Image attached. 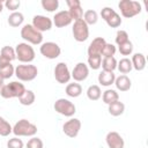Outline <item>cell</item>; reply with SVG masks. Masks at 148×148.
<instances>
[{
	"label": "cell",
	"instance_id": "cell-30",
	"mask_svg": "<svg viewBox=\"0 0 148 148\" xmlns=\"http://www.w3.org/2000/svg\"><path fill=\"white\" fill-rule=\"evenodd\" d=\"M0 57H1V58H3L5 60H7V61L12 62L13 60H15V59H16L15 49H13L12 46H8V45L3 46V47L1 49V51H0Z\"/></svg>",
	"mask_w": 148,
	"mask_h": 148
},
{
	"label": "cell",
	"instance_id": "cell-43",
	"mask_svg": "<svg viewBox=\"0 0 148 148\" xmlns=\"http://www.w3.org/2000/svg\"><path fill=\"white\" fill-rule=\"evenodd\" d=\"M3 7H5V5H3V1H0V13L2 12V9H3Z\"/></svg>",
	"mask_w": 148,
	"mask_h": 148
},
{
	"label": "cell",
	"instance_id": "cell-19",
	"mask_svg": "<svg viewBox=\"0 0 148 148\" xmlns=\"http://www.w3.org/2000/svg\"><path fill=\"white\" fill-rule=\"evenodd\" d=\"M131 62H132V67L135 69V71H143L146 68V57L143 53H134L132 56V59H131Z\"/></svg>",
	"mask_w": 148,
	"mask_h": 148
},
{
	"label": "cell",
	"instance_id": "cell-37",
	"mask_svg": "<svg viewBox=\"0 0 148 148\" xmlns=\"http://www.w3.org/2000/svg\"><path fill=\"white\" fill-rule=\"evenodd\" d=\"M116 51H117V49H116V46H114L113 44L106 43L105 46H104V49H103V51H102V54H101V56H103V58L113 57L114 53H116Z\"/></svg>",
	"mask_w": 148,
	"mask_h": 148
},
{
	"label": "cell",
	"instance_id": "cell-28",
	"mask_svg": "<svg viewBox=\"0 0 148 148\" xmlns=\"http://www.w3.org/2000/svg\"><path fill=\"white\" fill-rule=\"evenodd\" d=\"M117 69H118L121 74H125V75H126L127 73H130V72L133 69L131 59H128V58H123V59H120V60L117 62Z\"/></svg>",
	"mask_w": 148,
	"mask_h": 148
},
{
	"label": "cell",
	"instance_id": "cell-21",
	"mask_svg": "<svg viewBox=\"0 0 148 148\" xmlns=\"http://www.w3.org/2000/svg\"><path fill=\"white\" fill-rule=\"evenodd\" d=\"M108 111L111 116L113 117H118V116H121L125 111V104L120 101H116L111 104H109V108H108Z\"/></svg>",
	"mask_w": 148,
	"mask_h": 148
},
{
	"label": "cell",
	"instance_id": "cell-25",
	"mask_svg": "<svg viewBox=\"0 0 148 148\" xmlns=\"http://www.w3.org/2000/svg\"><path fill=\"white\" fill-rule=\"evenodd\" d=\"M102 99L105 104L109 105L116 101H119V94L114 89H106L102 95Z\"/></svg>",
	"mask_w": 148,
	"mask_h": 148
},
{
	"label": "cell",
	"instance_id": "cell-11",
	"mask_svg": "<svg viewBox=\"0 0 148 148\" xmlns=\"http://www.w3.org/2000/svg\"><path fill=\"white\" fill-rule=\"evenodd\" d=\"M31 25L39 32H44V31H49L51 30L53 23H52V20L47 16H44V15H35L34 18H32V23Z\"/></svg>",
	"mask_w": 148,
	"mask_h": 148
},
{
	"label": "cell",
	"instance_id": "cell-5",
	"mask_svg": "<svg viewBox=\"0 0 148 148\" xmlns=\"http://www.w3.org/2000/svg\"><path fill=\"white\" fill-rule=\"evenodd\" d=\"M15 53H16V59L23 64H30L31 61H34L35 56H36L34 47L25 42L18 43L16 45Z\"/></svg>",
	"mask_w": 148,
	"mask_h": 148
},
{
	"label": "cell",
	"instance_id": "cell-3",
	"mask_svg": "<svg viewBox=\"0 0 148 148\" xmlns=\"http://www.w3.org/2000/svg\"><path fill=\"white\" fill-rule=\"evenodd\" d=\"M37 131V126L28 119H20L13 126V133L15 136H35Z\"/></svg>",
	"mask_w": 148,
	"mask_h": 148
},
{
	"label": "cell",
	"instance_id": "cell-8",
	"mask_svg": "<svg viewBox=\"0 0 148 148\" xmlns=\"http://www.w3.org/2000/svg\"><path fill=\"white\" fill-rule=\"evenodd\" d=\"M53 108H54V110L59 114H62L65 117H72L76 112V108H75L74 103L71 102L69 99H66V98H59V99H57L54 102Z\"/></svg>",
	"mask_w": 148,
	"mask_h": 148
},
{
	"label": "cell",
	"instance_id": "cell-2",
	"mask_svg": "<svg viewBox=\"0 0 148 148\" xmlns=\"http://www.w3.org/2000/svg\"><path fill=\"white\" fill-rule=\"evenodd\" d=\"M38 74V69L35 65L31 64H23V65H17L15 67V73L14 75L23 82H29L36 79Z\"/></svg>",
	"mask_w": 148,
	"mask_h": 148
},
{
	"label": "cell",
	"instance_id": "cell-31",
	"mask_svg": "<svg viewBox=\"0 0 148 148\" xmlns=\"http://www.w3.org/2000/svg\"><path fill=\"white\" fill-rule=\"evenodd\" d=\"M10 133H13V127L3 117H0V136H8Z\"/></svg>",
	"mask_w": 148,
	"mask_h": 148
},
{
	"label": "cell",
	"instance_id": "cell-20",
	"mask_svg": "<svg viewBox=\"0 0 148 148\" xmlns=\"http://www.w3.org/2000/svg\"><path fill=\"white\" fill-rule=\"evenodd\" d=\"M98 83L103 87H109L111 84L114 83V80H116V75L113 72H105V71H102L99 74H98Z\"/></svg>",
	"mask_w": 148,
	"mask_h": 148
},
{
	"label": "cell",
	"instance_id": "cell-24",
	"mask_svg": "<svg viewBox=\"0 0 148 148\" xmlns=\"http://www.w3.org/2000/svg\"><path fill=\"white\" fill-rule=\"evenodd\" d=\"M35 99H36L35 92L32 90H29V89H25V91L23 92V95L21 97H18V102L22 105H25V106L32 105L35 103Z\"/></svg>",
	"mask_w": 148,
	"mask_h": 148
},
{
	"label": "cell",
	"instance_id": "cell-27",
	"mask_svg": "<svg viewBox=\"0 0 148 148\" xmlns=\"http://www.w3.org/2000/svg\"><path fill=\"white\" fill-rule=\"evenodd\" d=\"M82 20L88 24V25H92V24H96L97 21H98V14L96 10L94 9H88L83 13V16H82Z\"/></svg>",
	"mask_w": 148,
	"mask_h": 148
},
{
	"label": "cell",
	"instance_id": "cell-29",
	"mask_svg": "<svg viewBox=\"0 0 148 148\" xmlns=\"http://www.w3.org/2000/svg\"><path fill=\"white\" fill-rule=\"evenodd\" d=\"M87 97L90 101H97L102 97V90L99 88V86L97 84H91L88 87L87 89Z\"/></svg>",
	"mask_w": 148,
	"mask_h": 148
},
{
	"label": "cell",
	"instance_id": "cell-12",
	"mask_svg": "<svg viewBox=\"0 0 148 148\" xmlns=\"http://www.w3.org/2000/svg\"><path fill=\"white\" fill-rule=\"evenodd\" d=\"M81 130V121L77 118H71L69 120H67L64 126H62V131L64 133L68 136V138H76L79 135V132Z\"/></svg>",
	"mask_w": 148,
	"mask_h": 148
},
{
	"label": "cell",
	"instance_id": "cell-23",
	"mask_svg": "<svg viewBox=\"0 0 148 148\" xmlns=\"http://www.w3.org/2000/svg\"><path fill=\"white\" fill-rule=\"evenodd\" d=\"M23 21H24V16L21 12H14L8 16V24L13 28H17L22 25Z\"/></svg>",
	"mask_w": 148,
	"mask_h": 148
},
{
	"label": "cell",
	"instance_id": "cell-6",
	"mask_svg": "<svg viewBox=\"0 0 148 148\" xmlns=\"http://www.w3.org/2000/svg\"><path fill=\"white\" fill-rule=\"evenodd\" d=\"M21 37L28 44L39 45L43 43V34L37 31L31 24H24L21 29Z\"/></svg>",
	"mask_w": 148,
	"mask_h": 148
},
{
	"label": "cell",
	"instance_id": "cell-35",
	"mask_svg": "<svg viewBox=\"0 0 148 148\" xmlns=\"http://www.w3.org/2000/svg\"><path fill=\"white\" fill-rule=\"evenodd\" d=\"M102 64V56H88V65L91 69L101 68Z\"/></svg>",
	"mask_w": 148,
	"mask_h": 148
},
{
	"label": "cell",
	"instance_id": "cell-14",
	"mask_svg": "<svg viewBox=\"0 0 148 148\" xmlns=\"http://www.w3.org/2000/svg\"><path fill=\"white\" fill-rule=\"evenodd\" d=\"M66 5L68 6V13L73 21H77L82 18L83 9L81 7L80 0H66Z\"/></svg>",
	"mask_w": 148,
	"mask_h": 148
},
{
	"label": "cell",
	"instance_id": "cell-26",
	"mask_svg": "<svg viewBox=\"0 0 148 148\" xmlns=\"http://www.w3.org/2000/svg\"><path fill=\"white\" fill-rule=\"evenodd\" d=\"M117 59L114 57H109V58H103L102 59V64L101 67L103 68V71L105 72H113L114 69H117Z\"/></svg>",
	"mask_w": 148,
	"mask_h": 148
},
{
	"label": "cell",
	"instance_id": "cell-18",
	"mask_svg": "<svg viewBox=\"0 0 148 148\" xmlns=\"http://www.w3.org/2000/svg\"><path fill=\"white\" fill-rule=\"evenodd\" d=\"M113 84L116 86L117 90H119V91H128L132 87V81L127 75L121 74V75L116 77Z\"/></svg>",
	"mask_w": 148,
	"mask_h": 148
},
{
	"label": "cell",
	"instance_id": "cell-39",
	"mask_svg": "<svg viewBox=\"0 0 148 148\" xmlns=\"http://www.w3.org/2000/svg\"><path fill=\"white\" fill-rule=\"evenodd\" d=\"M25 147L27 148H43L44 143H43L42 139H39L37 136H31V139L28 140Z\"/></svg>",
	"mask_w": 148,
	"mask_h": 148
},
{
	"label": "cell",
	"instance_id": "cell-40",
	"mask_svg": "<svg viewBox=\"0 0 148 148\" xmlns=\"http://www.w3.org/2000/svg\"><path fill=\"white\" fill-rule=\"evenodd\" d=\"M3 5H5V7L8 10H10L12 13H14V12H16V9L20 8L21 2H20V0H6L3 2Z\"/></svg>",
	"mask_w": 148,
	"mask_h": 148
},
{
	"label": "cell",
	"instance_id": "cell-1",
	"mask_svg": "<svg viewBox=\"0 0 148 148\" xmlns=\"http://www.w3.org/2000/svg\"><path fill=\"white\" fill-rule=\"evenodd\" d=\"M25 91V87L23 83L18 82V81H12L7 84H3L2 88L0 89V95L1 97L9 99V98H18L23 95V92Z\"/></svg>",
	"mask_w": 148,
	"mask_h": 148
},
{
	"label": "cell",
	"instance_id": "cell-7",
	"mask_svg": "<svg viewBox=\"0 0 148 148\" xmlns=\"http://www.w3.org/2000/svg\"><path fill=\"white\" fill-rule=\"evenodd\" d=\"M72 32H73L74 39L79 43H82L87 40L89 37V25L82 18L74 21L73 27H72Z\"/></svg>",
	"mask_w": 148,
	"mask_h": 148
},
{
	"label": "cell",
	"instance_id": "cell-33",
	"mask_svg": "<svg viewBox=\"0 0 148 148\" xmlns=\"http://www.w3.org/2000/svg\"><path fill=\"white\" fill-rule=\"evenodd\" d=\"M14 73H15V67L12 65V62L0 68V76H1L3 80L10 79V77L14 75Z\"/></svg>",
	"mask_w": 148,
	"mask_h": 148
},
{
	"label": "cell",
	"instance_id": "cell-10",
	"mask_svg": "<svg viewBox=\"0 0 148 148\" xmlns=\"http://www.w3.org/2000/svg\"><path fill=\"white\" fill-rule=\"evenodd\" d=\"M54 77L57 80L58 83H61V84H65V83H68L69 80H71V72L68 69V66L67 64L65 62H58L54 67Z\"/></svg>",
	"mask_w": 148,
	"mask_h": 148
},
{
	"label": "cell",
	"instance_id": "cell-17",
	"mask_svg": "<svg viewBox=\"0 0 148 148\" xmlns=\"http://www.w3.org/2000/svg\"><path fill=\"white\" fill-rule=\"evenodd\" d=\"M105 44H106V40L103 37H96L95 39H92V42L88 46V50H87L88 56H101Z\"/></svg>",
	"mask_w": 148,
	"mask_h": 148
},
{
	"label": "cell",
	"instance_id": "cell-9",
	"mask_svg": "<svg viewBox=\"0 0 148 148\" xmlns=\"http://www.w3.org/2000/svg\"><path fill=\"white\" fill-rule=\"evenodd\" d=\"M39 52L46 59H57L61 53V49L54 42H45L40 44Z\"/></svg>",
	"mask_w": 148,
	"mask_h": 148
},
{
	"label": "cell",
	"instance_id": "cell-15",
	"mask_svg": "<svg viewBox=\"0 0 148 148\" xmlns=\"http://www.w3.org/2000/svg\"><path fill=\"white\" fill-rule=\"evenodd\" d=\"M105 141L109 148H124L125 146V141L123 136L116 131L109 132L105 136Z\"/></svg>",
	"mask_w": 148,
	"mask_h": 148
},
{
	"label": "cell",
	"instance_id": "cell-16",
	"mask_svg": "<svg viewBox=\"0 0 148 148\" xmlns=\"http://www.w3.org/2000/svg\"><path fill=\"white\" fill-rule=\"evenodd\" d=\"M72 17L68 13V10H60L58 13L54 14L53 16V20H52V23L57 27V28H64V27H67L72 23Z\"/></svg>",
	"mask_w": 148,
	"mask_h": 148
},
{
	"label": "cell",
	"instance_id": "cell-4",
	"mask_svg": "<svg viewBox=\"0 0 148 148\" xmlns=\"http://www.w3.org/2000/svg\"><path fill=\"white\" fill-rule=\"evenodd\" d=\"M118 7L120 9V13L124 17L126 18H131L134 17L135 15L141 13V3L139 1H134V0H120L118 3Z\"/></svg>",
	"mask_w": 148,
	"mask_h": 148
},
{
	"label": "cell",
	"instance_id": "cell-34",
	"mask_svg": "<svg viewBox=\"0 0 148 148\" xmlns=\"http://www.w3.org/2000/svg\"><path fill=\"white\" fill-rule=\"evenodd\" d=\"M105 22H106V24L110 27V28H118V27H120V24H121V17H120V15L117 13V12H114L109 18H106L105 20Z\"/></svg>",
	"mask_w": 148,
	"mask_h": 148
},
{
	"label": "cell",
	"instance_id": "cell-38",
	"mask_svg": "<svg viewBox=\"0 0 148 148\" xmlns=\"http://www.w3.org/2000/svg\"><path fill=\"white\" fill-rule=\"evenodd\" d=\"M114 40H116V44L119 46V45L126 43L127 40H130V39H128V34H127L125 30H118L117 34H116Z\"/></svg>",
	"mask_w": 148,
	"mask_h": 148
},
{
	"label": "cell",
	"instance_id": "cell-44",
	"mask_svg": "<svg viewBox=\"0 0 148 148\" xmlns=\"http://www.w3.org/2000/svg\"><path fill=\"white\" fill-rule=\"evenodd\" d=\"M3 81H5V80L0 76V89H1V88H2V86H3Z\"/></svg>",
	"mask_w": 148,
	"mask_h": 148
},
{
	"label": "cell",
	"instance_id": "cell-36",
	"mask_svg": "<svg viewBox=\"0 0 148 148\" xmlns=\"http://www.w3.org/2000/svg\"><path fill=\"white\" fill-rule=\"evenodd\" d=\"M118 50H119L120 54H123V56H130L133 52V43L131 40H127L126 43L119 45V49Z\"/></svg>",
	"mask_w": 148,
	"mask_h": 148
},
{
	"label": "cell",
	"instance_id": "cell-13",
	"mask_svg": "<svg viewBox=\"0 0 148 148\" xmlns=\"http://www.w3.org/2000/svg\"><path fill=\"white\" fill-rule=\"evenodd\" d=\"M88 75H89V67L84 62H77L71 73V76L74 79L75 82L84 81L88 77Z\"/></svg>",
	"mask_w": 148,
	"mask_h": 148
},
{
	"label": "cell",
	"instance_id": "cell-32",
	"mask_svg": "<svg viewBox=\"0 0 148 148\" xmlns=\"http://www.w3.org/2000/svg\"><path fill=\"white\" fill-rule=\"evenodd\" d=\"M40 5L46 12H50V13L56 12L59 8V1L58 0H42Z\"/></svg>",
	"mask_w": 148,
	"mask_h": 148
},
{
	"label": "cell",
	"instance_id": "cell-41",
	"mask_svg": "<svg viewBox=\"0 0 148 148\" xmlns=\"http://www.w3.org/2000/svg\"><path fill=\"white\" fill-rule=\"evenodd\" d=\"M23 147H24V143L21 139H18V136H14L9 139L7 142V148H23Z\"/></svg>",
	"mask_w": 148,
	"mask_h": 148
},
{
	"label": "cell",
	"instance_id": "cell-22",
	"mask_svg": "<svg viewBox=\"0 0 148 148\" xmlns=\"http://www.w3.org/2000/svg\"><path fill=\"white\" fill-rule=\"evenodd\" d=\"M67 96L69 97H73V98H76L79 97L81 94H82V87L80 83L77 82H73V83H68L66 86V89H65Z\"/></svg>",
	"mask_w": 148,
	"mask_h": 148
},
{
	"label": "cell",
	"instance_id": "cell-42",
	"mask_svg": "<svg viewBox=\"0 0 148 148\" xmlns=\"http://www.w3.org/2000/svg\"><path fill=\"white\" fill-rule=\"evenodd\" d=\"M114 12H116V10L112 9L111 7H104V8H102V10H101V16H102V18L105 21V20L109 18Z\"/></svg>",
	"mask_w": 148,
	"mask_h": 148
}]
</instances>
